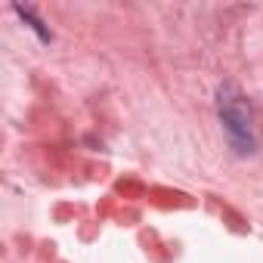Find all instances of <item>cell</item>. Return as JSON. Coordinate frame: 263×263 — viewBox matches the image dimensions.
<instances>
[{"label":"cell","instance_id":"7a4b0ae2","mask_svg":"<svg viewBox=\"0 0 263 263\" xmlns=\"http://www.w3.org/2000/svg\"><path fill=\"white\" fill-rule=\"evenodd\" d=\"M13 10H16V13H19V16H22V19H25V22H28V25H31V28L37 31V34H41V41H50V31L44 28V22H41V19H37V16H34L31 10H28V7H22V4H16Z\"/></svg>","mask_w":263,"mask_h":263},{"label":"cell","instance_id":"6da1fadb","mask_svg":"<svg viewBox=\"0 0 263 263\" xmlns=\"http://www.w3.org/2000/svg\"><path fill=\"white\" fill-rule=\"evenodd\" d=\"M217 108H220V121L229 134V143L238 155H251L254 152V111L248 105V99L238 93V87L226 84L217 93Z\"/></svg>","mask_w":263,"mask_h":263}]
</instances>
